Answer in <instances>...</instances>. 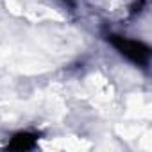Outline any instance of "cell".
I'll use <instances>...</instances> for the list:
<instances>
[{"label": "cell", "instance_id": "6da1fadb", "mask_svg": "<svg viewBox=\"0 0 152 152\" xmlns=\"http://www.w3.org/2000/svg\"><path fill=\"white\" fill-rule=\"evenodd\" d=\"M107 41L111 43V47L124 56L127 61H131L136 66L147 68L148 61H150V47L140 39H132L127 36H120V34H107Z\"/></svg>", "mask_w": 152, "mask_h": 152}, {"label": "cell", "instance_id": "7a4b0ae2", "mask_svg": "<svg viewBox=\"0 0 152 152\" xmlns=\"http://www.w3.org/2000/svg\"><path fill=\"white\" fill-rule=\"evenodd\" d=\"M38 145V134L31 131H20L11 136L7 147L13 150H31Z\"/></svg>", "mask_w": 152, "mask_h": 152}, {"label": "cell", "instance_id": "3957f363", "mask_svg": "<svg viewBox=\"0 0 152 152\" xmlns=\"http://www.w3.org/2000/svg\"><path fill=\"white\" fill-rule=\"evenodd\" d=\"M64 4H68L70 7H75V0H63Z\"/></svg>", "mask_w": 152, "mask_h": 152}]
</instances>
